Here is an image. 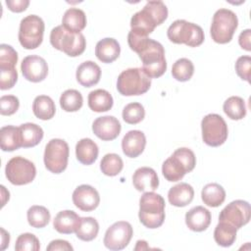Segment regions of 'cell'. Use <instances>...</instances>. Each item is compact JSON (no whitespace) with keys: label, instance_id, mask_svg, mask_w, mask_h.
Masks as SVG:
<instances>
[{"label":"cell","instance_id":"4316f807","mask_svg":"<svg viewBox=\"0 0 251 251\" xmlns=\"http://www.w3.org/2000/svg\"><path fill=\"white\" fill-rule=\"evenodd\" d=\"M22 147L29 148L36 146L43 138V129L36 124L25 123L19 126Z\"/></svg>","mask_w":251,"mask_h":251},{"label":"cell","instance_id":"5b68a950","mask_svg":"<svg viewBox=\"0 0 251 251\" xmlns=\"http://www.w3.org/2000/svg\"><path fill=\"white\" fill-rule=\"evenodd\" d=\"M50 43L54 48L63 51L70 57L81 55L86 47L85 37L81 32L73 33L63 25L55 26L51 30Z\"/></svg>","mask_w":251,"mask_h":251},{"label":"cell","instance_id":"f1b7e54d","mask_svg":"<svg viewBox=\"0 0 251 251\" xmlns=\"http://www.w3.org/2000/svg\"><path fill=\"white\" fill-rule=\"evenodd\" d=\"M1 149L5 152H12L22 147L20 128L14 126H5L0 129Z\"/></svg>","mask_w":251,"mask_h":251},{"label":"cell","instance_id":"7c38bea8","mask_svg":"<svg viewBox=\"0 0 251 251\" xmlns=\"http://www.w3.org/2000/svg\"><path fill=\"white\" fill-rule=\"evenodd\" d=\"M5 174L12 184L25 185L30 183L34 179L36 169L31 161L22 156H16L8 161L5 168Z\"/></svg>","mask_w":251,"mask_h":251},{"label":"cell","instance_id":"484cf974","mask_svg":"<svg viewBox=\"0 0 251 251\" xmlns=\"http://www.w3.org/2000/svg\"><path fill=\"white\" fill-rule=\"evenodd\" d=\"M62 25L73 33H79L86 25L85 13L78 8L68 9L63 16Z\"/></svg>","mask_w":251,"mask_h":251},{"label":"cell","instance_id":"b9f144b4","mask_svg":"<svg viewBox=\"0 0 251 251\" xmlns=\"http://www.w3.org/2000/svg\"><path fill=\"white\" fill-rule=\"evenodd\" d=\"M20 107L19 98L15 95H3L0 98V113L3 116L15 114Z\"/></svg>","mask_w":251,"mask_h":251},{"label":"cell","instance_id":"ac0fdd59","mask_svg":"<svg viewBox=\"0 0 251 251\" xmlns=\"http://www.w3.org/2000/svg\"><path fill=\"white\" fill-rule=\"evenodd\" d=\"M146 137L141 130L133 129L127 131L122 140L124 154L129 158L138 157L145 148Z\"/></svg>","mask_w":251,"mask_h":251},{"label":"cell","instance_id":"cb8c5ba5","mask_svg":"<svg viewBox=\"0 0 251 251\" xmlns=\"http://www.w3.org/2000/svg\"><path fill=\"white\" fill-rule=\"evenodd\" d=\"M194 197L193 187L186 183L180 182L170 188L168 192L169 202L176 207H185L191 203Z\"/></svg>","mask_w":251,"mask_h":251},{"label":"cell","instance_id":"8fae6325","mask_svg":"<svg viewBox=\"0 0 251 251\" xmlns=\"http://www.w3.org/2000/svg\"><path fill=\"white\" fill-rule=\"evenodd\" d=\"M202 139L205 144L218 147L227 138L228 129L224 118L218 114H208L201 122Z\"/></svg>","mask_w":251,"mask_h":251},{"label":"cell","instance_id":"7a4b0ae2","mask_svg":"<svg viewBox=\"0 0 251 251\" xmlns=\"http://www.w3.org/2000/svg\"><path fill=\"white\" fill-rule=\"evenodd\" d=\"M168 18V8L162 1H148L142 10L136 12L130 20L131 31L148 36L157 25Z\"/></svg>","mask_w":251,"mask_h":251},{"label":"cell","instance_id":"9c48e42d","mask_svg":"<svg viewBox=\"0 0 251 251\" xmlns=\"http://www.w3.org/2000/svg\"><path fill=\"white\" fill-rule=\"evenodd\" d=\"M45 25L43 20L36 15H28L20 23L19 41L25 49H35L43 40Z\"/></svg>","mask_w":251,"mask_h":251},{"label":"cell","instance_id":"277c9868","mask_svg":"<svg viewBox=\"0 0 251 251\" xmlns=\"http://www.w3.org/2000/svg\"><path fill=\"white\" fill-rule=\"evenodd\" d=\"M196 165L194 152L186 147L177 148L162 165V173L168 181H178Z\"/></svg>","mask_w":251,"mask_h":251},{"label":"cell","instance_id":"7402d4cb","mask_svg":"<svg viewBox=\"0 0 251 251\" xmlns=\"http://www.w3.org/2000/svg\"><path fill=\"white\" fill-rule=\"evenodd\" d=\"M80 222V217L72 210L59 212L53 221L54 228L62 234H71L75 232Z\"/></svg>","mask_w":251,"mask_h":251},{"label":"cell","instance_id":"83f0119b","mask_svg":"<svg viewBox=\"0 0 251 251\" xmlns=\"http://www.w3.org/2000/svg\"><path fill=\"white\" fill-rule=\"evenodd\" d=\"M88 107L93 112L102 113L109 111L114 104V100L110 92L105 89H95L88 94Z\"/></svg>","mask_w":251,"mask_h":251},{"label":"cell","instance_id":"8d00e7d4","mask_svg":"<svg viewBox=\"0 0 251 251\" xmlns=\"http://www.w3.org/2000/svg\"><path fill=\"white\" fill-rule=\"evenodd\" d=\"M124 168V162L122 158L116 153H108L106 154L101 162L100 169L105 176H118Z\"/></svg>","mask_w":251,"mask_h":251},{"label":"cell","instance_id":"e575fe53","mask_svg":"<svg viewBox=\"0 0 251 251\" xmlns=\"http://www.w3.org/2000/svg\"><path fill=\"white\" fill-rule=\"evenodd\" d=\"M29 226L35 228H42L50 222V212L47 208L40 205L31 206L26 213Z\"/></svg>","mask_w":251,"mask_h":251},{"label":"cell","instance_id":"2e32d148","mask_svg":"<svg viewBox=\"0 0 251 251\" xmlns=\"http://www.w3.org/2000/svg\"><path fill=\"white\" fill-rule=\"evenodd\" d=\"M73 202L76 208L83 212L95 210L100 203L98 191L91 185L81 184L73 192Z\"/></svg>","mask_w":251,"mask_h":251},{"label":"cell","instance_id":"7bdbcfd3","mask_svg":"<svg viewBox=\"0 0 251 251\" xmlns=\"http://www.w3.org/2000/svg\"><path fill=\"white\" fill-rule=\"evenodd\" d=\"M18 80V72L16 68L0 70V89L7 90L12 88Z\"/></svg>","mask_w":251,"mask_h":251},{"label":"cell","instance_id":"ffe728a7","mask_svg":"<svg viewBox=\"0 0 251 251\" xmlns=\"http://www.w3.org/2000/svg\"><path fill=\"white\" fill-rule=\"evenodd\" d=\"M185 224L192 231H204L211 224V213L203 206L193 207L185 214Z\"/></svg>","mask_w":251,"mask_h":251},{"label":"cell","instance_id":"30bf717a","mask_svg":"<svg viewBox=\"0 0 251 251\" xmlns=\"http://www.w3.org/2000/svg\"><path fill=\"white\" fill-rule=\"evenodd\" d=\"M69 154V145L65 140L60 138L51 139L44 150L43 160L46 169L53 174L63 173L68 166Z\"/></svg>","mask_w":251,"mask_h":251},{"label":"cell","instance_id":"52a82bcc","mask_svg":"<svg viewBox=\"0 0 251 251\" xmlns=\"http://www.w3.org/2000/svg\"><path fill=\"white\" fill-rule=\"evenodd\" d=\"M238 26V19L229 9H219L215 12L210 27L212 39L220 44L228 43Z\"/></svg>","mask_w":251,"mask_h":251},{"label":"cell","instance_id":"d6986e66","mask_svg":"<svg viewBox=\"0 0 251 251\" xmlns=\"http://www.w3.org/2000/svg\"><path fill=\"white\" fill-rule=\"evenodd\" d=\"M132 183L136 190L140 192L154 191L159 186V178L152 168L141 167L133 173Z\"/></svg>","mask_w":251,"mask_h":251},{"label":"cell","instance_id":"d4e9b609","mask_svg":"<svg viewBox=\"0 0 251 251\" xmlns=\"http://www.w3.org/2000/svg\"><path fill=\"white\" fill-rule=\"evenodd\" d=\"M99 149L97 144L90 138H82L75 145V156L83 165L93 164L98 157Z\"/></svg>","mask_w":251,"mask_h":251},{"label":"cell","instance_id":"1f68e13d","mask_svg":"<svg viewBox=\"0 0 251 251\" xmlns=\"http://www.w3.org/2000/svg\"><path fill=\"white\" fill-rule=\"evenodd\" d=\"M237 229L226 222H219L214 230V239L220 246L229 247L236 239Z\"/></svg>","mask_w":251,"mask_h":251},{"label":"cell","instance_id":"d590c367","mask_svg":"<svg viewBox=\"0 0 251 251\" xmlns=\"http://www.w3.org/2000/svg\"><path fill=\"white\" fill-rule=\"evenodd\" d=\"M83 104L81 93L75 89L65 90L60 97V106L66 112H76Z\"/></svg>","mask_w":251,"mask_h":251},{"label":"cell","instance_id":"4fadbf2b","mask_svg":"<svg viewBox=\"0 0 251 251\" xmlns=\"http://www.w3.org/2000/svg\"><path fill=\"white\" fill-rule=\"evenodd\" d=\"M133 234L131 225L126 221H119L114 223L105 232L104 245L114 251L126 248Z\"/></svg>","mask_w":251,"mask_h":251},{"label":"cell","instance_id":"ab89813d","mask_svg":"<svg viewBox=\"0 0 251 251\" xmlns=\"http://www.w3.org/2000/svg\"><path fill=\"white\" fill-rule=\"evenodd\" d=\"M38 238L29 232L22 233L16 240L15 249L17 251H38L40 249Z\"/></svg>","mask_w":251,"mask_h":251},{"label":"cell","instance_id":"c3c4849f","mask_svg":"<svg viewBox=\"0 0 251 251\" xmlns=\"http://www.w3.org/2000/svg\"><path fill=\"white\" fill-rule=\"evenodd\" d=\"M1 232H2V245H1V250H4L10 242V234L1 227Z\"/></svg>","mask_w":251,"mask_h":251},{"label":"cell","instance_id":"ba28073f","mask_svg":"<svg viewBox=\"0 0 251 251\" xmlns=\"http://www.w3.org/2000/svg\"><path fill=\"white\" fill-rule=\"evenodd\" d=\"M168 38L176 44H185L189 47H197L204 41V31L196 24L185 20L175 21L168 28Z\"/></svg>","mask_w":251,"mask_h":251},{"label":"cell","instance_id":"e0dca14e","mask_svg":"<svg viewBox=\"0 0 251 251\" xmlns=\"http://www.w3.org/2000/svg\"><path fill=\"white\" fill-rule=\"evenodd\" d=\"M122 129V126L114 116H103L97 118L92 124L93 133L104 141L116 139Z\"/></svg>","mask_w":251,"mask_h":251},{"label":"cell","instance_id":"74e56055","mask_svg":"<svg viewBox=\"0 0 251 251\" xmlns=\"http://www.w3.org/2000/svg\"><path fill=\"white\" fill-rule=\"evenodd\" d=\"M194 74V65L187 58L176 60L172 67V75L177 81H187Z\"/></svg>","mask_w":251,"mask_h":251},{"label":"cell","instance_id":"f546056e","mask_svg":"<svg viewBox=\"0 0 251 251\" xmlns=\"http://www.w3.org/2000/svg\"><path fill=\"white\" fill-rule=\"evenodd\" d=\"M201 198L204 204L209 207L216 208L224 203L226 199V191L219 183H208L201 191Z\"/></svg>","mask_w":251,"mask_h":251},{"label":"cell","instance_id":"bcb514c9","mask_svg":"<svg viewBox=\"0 0 251 251\" xmlns=\"http://www.w3.org/2000/svg\"><path fill=\"white\" fill-rule=\"evenodd\" d=\"M46 249H47V251H57V250L72 251V250H74L73 246L67 240H63V239L52 240Z\"/></svg>","mask_w":251,"mask_h":251},{"label":"cell","instance_id":"f35d334b","mask_svg":"<svg viewBox=\"0 0 251 251\" xmlns=\"http://www.w3.org/2000/svg\"><path fill=\"white\" fill-rule=\"evenodd\" d=\"M123 119L126 124L136 125L140 123L145 117L144 107L137 102L127 104L123 110Z\"/></svg>","mask_w":251,"mask_h":251},{"label":"cell","instance_id":"f6af8a7d","mask_svg":"<svg viewBox=\"0 0 251 251\" xmlns=\"http://www.w3.org/2000/svg\"><path fill=\"white\" fill-rule=\"evenodd\" d=\"M6 5L8 9L15 13H21L26 10L29 5L28 0H6Z\"/></svg>","mask_w":251,"mask_h":251},{"label":"cell","instance_id":"681fc988","mask_svg":"<svg viewBox=\"0 0 251 251\" xmlns=\"http://www.w3.org/2000/svg\"><path fill=\"white\" fill-rule=\"evenodd\" d=\"M148 245H147V242L145 240H138L136 242V246L134 247L135 250H143V249H148Z\"/></svg>","mask_w":251,"mask_h":251},{"label":"cell","instance_id":"8992f818","mask_svg":"<svg viewBox=\"0 0 251 251\" xmlns=\"http://www.w3.org/2000/svg\"><path fill=\"white\" fill-rule=\"evenodd\" d=\"M151 86V78L141 68H129L123 71L117 79V89L124 96L144 94Z\"/></svg>","mask_w":251,"mask_h":251},{"label":"cell","instance_id":"ee69618b","mask_svg":"<svg viewBox=\"0 0 251 251\" xmlns=\"http://www.w3.org/2000/svg\"><path fill=\"white\" fill-rule=\"evenodd\" d=\"M250 67H251V57L241 56L235 62V72L237 75L247 82H250Z\"/></svg>","mask_w":251,"mask_h":251},{"label":"cell","instance_id":"4dcf8cb0","mask_svg":"<svg viewBox=\"0 0 251 251\" xmlns=\"http://www.w3.org/2000/svg\"><path fill=\"white\" fill-rule=\"evenodd\" d=\"M32 112L36 118L42 121L50 120L56 113L55 103L47 95H38L33 100Z\"/></svg>","mask_w":251,"mask_h":251},{"label":"cell","instance_id":"7dc6e473","mask_svg":"<svg viewBox=\"0 0 251 251\" xmlns=\"http://www.w3.org/2000/svg\"><path fill=\"white\" fill-rule=\"evenodd\" d=\"M250 38H251V29L247 28L243 30L238 37V43L240 47L246 51L251 50V44H250Z\"/></svg>","mask_w":251,"mask_h":251},{"label":"cell","instance_id":"d6a6232c","mask_svg":"<svg viewBox=\"0 0 251 251\" xmlns=\"http://www.w3.org/2000/svg\"><path fill=\"white\" fill-rule=\"evenodd\" d=\"M225 114L234 121L242 120L246 116V106L243 98L239 96L228 97L223 106Z\"/></svg>","mask_w":251,"mask_h":251},{"label":"cell","instance_id":"9a60e30c","mask_svg":"<svg viewBox=\"0 0 251 251\" xmlns=\"http://www.w3.org/2000/svg\"><path fill=\"white\" fill-rule=\"evenodd\" d=\"M21 71L24 77L28 81L40 82L48 75V65L42 57L29 55L22 61Z\"/></svg>","mask_w":251,"mask_h":251},{"label":"cell","instance_id":"3957f363","mask_svg":"<svg viewBox=\"0 0 251 251\" xmlns=\"http://www.w3.org/2000/svg\"><path fill=\"white\" fill-rule=\"evenodd\" d=\"M165 200L154 191H146L139 199L138 218L148 228L160 227L165 221Z\"/></svg>","mask_w":251,"mask_h":251},{"label":"cell","instance_id":"44dd1931","mask_svg":"<svg viewBox=\"0 0 251 251\" xmlns=\"http://www.w3.org/2000/svg\"><path fill=\"white\" fill-rule=\"evenodd\" d=\"M75 77L77 82L82 86L91 87L99 82L101 69L95 62L85 61L77 67Z\"/></svg>","mask_w":251,"mask_h":251},{"label":"cell","instance_id":"5bb4252c","mask_svg":"<svg viewBox=\"0 0 251 251\" xmlns=\"http://www.w3.org/2000/svg\"><path fill=\"white\" fill-rule=\"evenodd\" d=\"M251 216L250 204L244 200H234L227 204L219 215V222H226L236 229L249 223Z\"/></svg>","mask_w":251,"mask_h":251},{"label":"cell","instance_id":"603a6c76","mask_svg":"<svg viewBox=\"0 0 251 251\" xmlns=\"http://www.w3.org/2000/svg\"><path fill=\"white\" fill-rule=\"evenodd\" d=\"M121 53L119 42L115 38L106 37L99 40L95 46V55L102 63L110 64L117 60Z\"/></svg>","mask_w":251,"mask_h":251},{"label":"cell","instance_id":"60d3db41","mask_svg":"<svg viewBox=\"0 0 251 251\" xmlns=\"http://www.w3.org/2000/svg\"><path fill=\"white\" fill-rule=\"evenodd\" d=\"M18 62L17 51L8 44L2 43L0 45V70L13 69Z\"/></svg>","mask_w":251,"mask_h":251},{"label":"cell","instance_id":"836d02e7","mask_svg":"<svg viewBox=\"0 0 251 251\" xmlns=\"http://www.w3.org/2000/svg\"><path fill=\"white\" fill-rule=\"evenodd\" d=\"M99 231V224L92 217L80 218L79 225L75 230L76 237L82 241L93 240Z\"/></svg>","mask_w":251,"mask_h":251},{"label":"cell","instance_id":"6da1fadb","mask_svg":"<svg viewBox=\"0 0 251 251\" xmlns=\"http://www.w3.org/2000/svg\"><path fill=\"white\" fill-rule=\"evenodd\" d=\"M127 43L130 49L136 52L142 62V71L150 78L163 75L167 70L165 49L163 45L148 36L129 31Z\"/></svg>","mask_w":251,"mask_h":251}]
</instances>
